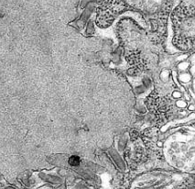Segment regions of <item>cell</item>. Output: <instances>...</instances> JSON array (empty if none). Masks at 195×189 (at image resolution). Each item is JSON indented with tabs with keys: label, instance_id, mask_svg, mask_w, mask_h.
<instances>
[{
	"label": "cell",
	"instance_id": "obj_5",
	"mask_svg": "<svg viewBox=\"0 0 195 189\" xmlns=\"http://www.w3.org/2000/svg\"><path fill=\"white\" fill-rule=\"evenodd\" d=\"M172 96H173L174 98H180V97H182V94H181V92L175 91V92H173Z\"/></svg>",
	"mask_w": 195,
	"mask_h": 189
},
{
	"label": "cell",
	"instance_id": "obj_3",
	"mask_svg": "<svg viewBox=\"0 0 195 189\" xmlns=\"http://www.w3.org/2000/svg\"><path fill=\"white\" fill-rule=\"evenodd\" d=\"M178 67H179L180 69H182V71L185 72L186 68L189 67V62H182L178 65Z\"/></svg>",
	"mask_w": 195,
	"mask_h": 189
},
{
	"label": "cell",
	"instance_id": "obj_6",
	"mask_svg": "<svg viewBox=\"0 0 195 189\" xmlns=\"http://www.w3.org/2000/svg\"><path fill=\"white\" fill-rule=\"evenodd\" d=\"M189 109H190V110H193V109H194V106H193V105L190 106V107H189Z\"/></svg>",
	"mask_w": 195,
	"mask_h": 189
},
{
	"label": "cell",
	"instance_id": "obj_1",
	"mask_svg": "<svg viewBox=\"0 0 195 189\" xmlns=\"http://www.w3.org/2000/svg\"><path fill=\"white\" fill-rule=\"evenodd\" d=\"M192 77V75L190 74V73H187V72H183L182 74H180V80H181V82L183 84L189 83V82L191 81Z\"/></svg>",
	"mask_w": 195,
	"mask_h": 189
},
{
	"label": "cell",
	"instance_id": "obj_2",
	"mask_svg": "<svg viewBox=\"0 0 195 189\" xmlns=\"http://www.w3.org/2000/svg\"><path fill=\"white\" fill-rule=\"evenodd\" d=\"M69 164L72 166H77L80 164V158L78 156H72L69 159Z\"/></svg>",
	"mask_w": 195,
	"mask_h": 189
},
{
	"label": "cell",
	"instance_id": "obj_4",
	"mask_svg": "<svg viewBox=\"0 0 195 189\" xmlns=\"http://www.w3.org/2000/svg\"><path fill=\"white\" fill-rule=\"evenodd\" d=\"M176 106H178V107H181V108H184V107L187 106V103L184 100H178L176 102Z\"/></svg>",
	"mask_w": 195,
	"mask_h": 189
}]
</instances>
